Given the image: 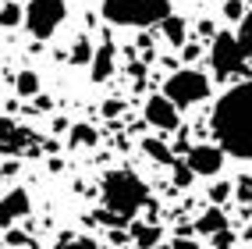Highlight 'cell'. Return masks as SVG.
<instances>
[{"instance_id":"cell-1","label":"cell","mask_w":252,"mask_h":249,"mask_svg":"<svg viewBox=\"0 0 252 249\" xmlns=\"http://www.w3.org/2000/svg\"><path fill=\"white\" fill-rule=\"evenodd\" d=\"M213 136L224 153L252 160V78L227 89L213 107Z\"/></svg>"},{"instance_id":"cell-2","label":"cell","mask_w":252,"mask_h":249,"mask_svg":"<svg viewBox=\"0 0 252 249\" xmlns=\"http://www.w3.org/2000/svg\"><path fill=\"white\" fill-rule=\"evenodd\" d=\"M99 192H103V207L114 213V217H121L125 224H128V221L149 203V189H146V181H142L135 171H128V168L107 171V175H103V185H99Z\"/></svg>"},{"instance_id":"cell-3","label":"cell","mask_w":252,"mask_h":249,"mask_svg":"<svg viewBox=\"0 0 252 249\" xmlns=\"http://www.w3.org/2000/svg\"><path fill=\"white\" fill-rule=\"evenodd\" d=\"M103 18L121 29H149L171 18V0H103Z\"/></svg>"},{"instance_id":"cell-4","label":"cell","mask_w":252,"mask_h":249,"mask_svg":"<svg viewBox=\"0 0 252 249\" xmlns=\"http://www.w3.org/2000/svg\"><path fill=\"white\" fill-rule=\"evenodd\" d=\"M163 96L171 100L178 110L181 107H195L199 100L210 96V78L203 71H195V68H181V71H174L163 82Z\"/></svg>"},{"instance_id":"cell-5","label":"cell","mask_w":252,"mask_h":249,"mask_svg":"<svg viewBox=\"0 0 252 249\" xmlns=\"http://www.w3.org/2000/svg\"><path fill=\"white\" fill-rule=\"evenodd\" d=\"M245 50L238 43L234 32H217L213 46H210V68L217 78H231V75H242L245 71Z\"/></svg>"},{"instance_id":"cell-6","label":"cell","mask_w":252,"mask_h":249,"mask_svg":"<svg viewBox=\"0 0 252 249\" xmlns=\"http://www.w3.org/2000/svg\"><path fill=\"white\" fill-rule=\"evenodd\" d=\"M68 14V0H29L25 4V29L36 39H50Z\"/></svg>"},{"instance_id":"cell-7","label":"cell","mask_w":252,"mask_h":249,"mask_svg":"<svg viewBox=\"0 0 252 249\" xmlns=\"http://www.w3.org/2000/svg\"><path fill=\"white\" fill-rule=\"evenodd\" d=\"M189 171L192 175H203V178H213V175H220L224 168V149L220 146H213V142H199L189 149Z\"/></svg>"},{"instance_id":"cell-8","label":"cell","mask_w":252,"mask_h":249,"mask_svg":"<svg viewBox=\"0 0 252 249\" xmlns=\"http://www.w3.org/2000/svg\"><path fill=\"white\" fill-rule=\"evenodd\" d=\"M146 125H153L157 132H174L178 125H181V118H178V107L167 100L163 93H157V96H149L146 100Z\"/></svg>"},{"instance_id":"cell-9","label":"cell","mask_w":252,"mask_h":249,"mask_svg":"<svg viewBox=\"0 0 252 249\" xmlns=\"http://www.w3.org/2000/svg\"><path fill=\"white\" fill-rule=\"evenodd\" d=\"M36 136H32L29 128L14 125L11 118H0V153H36Z\"/></svg>"},{"instance_id":"cell-10","label":"cell","mask_w":252,"mask_h":249,"mask_svg":"<svg viewBox=\"0 0 252 249\" xmlns=\"http://www.w3.org/2000/svg\"><path fill=\"white\" fill-rule=\"evenodd\" d=\"M29 210H32V199H29L25 189H11L7 196H0V231L14 221L29 217Z\"/></svg>"},{"instance_id":"cell-11","label":"cell","mask_w":252,"mask_h":249,"mask_svg":"<svg viewBox=\"0 0 252 249\" xmlns=\"http://www.w3.org/2000/svg\"><path fill=\"white\" fill-rule=\"evenodd\" d=\"M89 75H93V82H107V78L114 75V43H99V46L93 50Z\"/></svg>"},{"instance_id":"cell-12","label":"cell","mask_w":252,"mask_h":249,"mask_svg":"<svg viewBox=\"0 0 252 249\" xmlns=\"http://www.w3.org/2000/svg\"><path fill=\"white\" fill-rule=\"evenodd\" d=\"M195 231H199V235H210V239L220 235V231H227V213H224L220 207H210L203 217L195 221Z\"/></svg>"},{"instance_id":"cell-13","label":"cell","mask_w":252,"mask_h":249,"mask_svg":"<svg viewBox=\"0 0 252 249\" xmlns=\"http://www.w3.org/2000/svg\"><path fill=\"white\" fill-rule=\"evenodd\" d=\"M128 239L135 242L139 249H157V242H160V224H131L128 228Z\"/></svg>"},{"instance_id":"cell-14","label":"cell","mask_w":252,"mask_h":249,"mask_svg":"<svg viewBox=\"0 0 252 249\" xmlns=\"http://www.w3.org/2000/svg\"><path fill=\"white\" fill-rule=\"evenodd\" d=\"M142 153L149 160H157V164H171V168H174V149L167 146V142H160V139H153V136L142 139Z\"/></svg>"},{"instance_id":"cell-15","label":"cell","mask_w":252,"mask_h":249,"mask_svg":"<svg viewBox=\"0 0 252 249\" xmlns=\"http://www.w3.org/2000/svg\"><path fill=\"white\" fill-rule=\"evenodd\" d=\"M96 139H99V132H96L93 125H86V121L71 125V132H68V146H71V149H78V146H96Z\"/></svg>"},{"instance_id":"cell-16","label":"cell","mask_w":252,"mask_h":249,"mask_svg":"<svg viewBox=\"0 0 252 249\" xmlns=\"http://www.w3.org/2000/svg\"><path fill=\"white\" fill-rule=\"evenodd\" d=\"M160 25H163V36H167V43H171V46H185V36H189V25H185V22L178 18V14L163 18Z\"/></svg>"},{"instance_id":"cell-17","label":"cell","mask_w":252,"mask_h":249,"mask_svg":"<svg viewBox=\"0 0 252 249\" xmlns=\"http://www.w3.org/2000/svg\"><path fill=\"white\" fill-rule=\"evenodd\" d=\"M25 22V7L18 0H7V4H0V29H14Z\"/></svg>"},{"instance_id":"cell-18","label":"cell","mask_w":252,"mask_h":249,"mask_svg":"<svg viewBox=\"0 0 252 249\" xmlns=\"http://www.w3.org/2000/svg\"><path fill=\"white\" fill-rule=\"evenodd\" d=\"M14 93H18V96H39V75L36 71H18V75H14Z\"/></svg>"},{"instance_id":"cell-19","label":"cell","mask_w":252,"mask_h":249,"mask_svg":"<svg viewBox=\"0 0 252 249\" xmlns=\"http://www.w3.org/2000/svg\"><path fill=\"white\" fill-rule=\"evenodd\" d=\"M57 249H99V242L89 235H61Z\"/></svg>"},{"instance_id":"cell-20","label":"cell","mask_w":252,"mask_h":249,"mask_svg":"<svg viewBox=\"0 0 252 249\" xmlns=\"http://www.w3.org/2000/svg\"><path fill=\"white\" fill-rule=\"evenodd\" d=\"M231 196H234V185H231V181H213V185H210V203H213V207H224Z\"/></svg>"},{"instance_id":"cell-21","label":"cell","mask_w":252,"mask_h":249,"mask_svg":"<svg viewBox=\"0 0 252 249\" xmlns=\"http://www.w3.org/2000/svg\"><path fill=\"white\" fill-rule=\"evenodd\" d=\"M89 61H93V43L86 36H78L71 46V64H89Z\"/></svg>"},{"instance_id":"cell-22","label":"cell","mask_w":252,"mask_h":249,"mask_svg":"<svg viewBox=\"0 0 252 249\" xmlns=\"http://www.w3.org/2000/svg\"><path fill=\"white\" fill-rule=\"evenodd\" d=\"M238 43H242V50H245V57L252 61V11L242 18V29H238Z\"/></svg>"},{"instance_id":"cell-23","label":"cell","mask_w":252,"mask_h":249,"mask_svg":"<svg viewBox=\"0 0 252 249\" xmlns=\"http://www.w3.org/2000/svg\"><path fill=\"white\" fill-rule=\"evenodd\" d=\"M234 196L242 199L245 210H252V175H245L242 181H234Z\"/></svg>"},{"instance_id":"cell-24","label":"cell","mask_w":252,"mask_h":249,"mask_svg":"<svg viewBox=\"0 0 252 249\" xmlns=\"http://www.w3.org/2000/svg\"><path fill=\"white\" fill-rule=\"evenodd\" d=\"M245 14H249V11H245L242 0H224V18H227V22H242Z\"/></svg>"},{"instance_id":"cell-25","label":"cell","mask_w":252,"mask_h":249,"mask_svg":"<svg viewBox=\"0 0 252 249\" xmlns=\"http://www.w3.org/2000/svg\"><path fill=\"white\" fill-rule=\"evenodd\" d=\"M192 178H195V175L189 171V164H178V160H174V185L185 189V185H192Z\"/></svg>"},{"instance_id":"cell-26","label":"cell","mask_w":252,"mask_h":249,"mask_svg":"<svg viewBox=\"0 0 252 249\" xmlns=\"http://www.w3.org/2000/svg\"><path fill=\"white\" fill-rule=\"evenodd\" d=\"M213 249H234V235H231V231H220V235H213Z\"/></svg>"},{"instance_id":"cell-27","label":"cell","mask_w":252,"mask_h":249,"mask_svg":"<svg viewBox=\"0 0 252 249\" xmlns=\"http://www.w3.org/2000/svg\"><path fill=\"white\" fill-rule=\"evenodd\" d=\"M167 249H203V246H199L195 239H189V235H178L171 246H167Z\"/></svg>"},{"instance_id":"cell-28","label":"cell","mask_w":252,"mask_h":249,"mask_svg":"<svg viewBox=\"0 0 252 249\" xmlns=\"http://www.w3.org/2000/svg\"><path fill=\"white\" fill-rule=\"evenodd\" d=\"M121 110H125V100H107V104H103V114H107V118H117Z\"/></svg>"},{"instance_id":"cell-29","label":"cell","mask_w":252,"mask_h":249,"mask_svg":"<svg viewBox=\"0 0 252 249\" xmlns=\"http://www.w3.org/2000/svg\"><path fill=\"white\" fill-rule=\"evenodd\" d=\"M125 242H128V231H125V228H114V231H110V246L125 249Z\"/></svg>"},{"instance_id":"cell-30","label":"cell","mask_w":252,"mask_h":249,"mask_svg":"<svg viewBox=\"0 0 252 249\" xmlns=\"http://www.w3.org/2000/svg\"><path fill=\"white\" fill-rule=\"evenodd\" d=\"M181 50H185V61H195V57H199V46H195V43H189V46H181Z\"/></svg>"},{"instance_id":"cell-31","label":"cell","mask_w":252,"mask_h":249,"mask_svg":"<svg viewBox=\"0 0 252 249\" xmlns=\"http://www.w3.org/2000/svg\"><path fill=\"white\" fill-rule=\"evenodd\" d=\"M199 36H217V32H213V22H199Z\"/></svg>"},{"instance_id":"cell-32","label":"cell","mask_w":252,"mask_h":249,"mask_svg":"<svg viewBox=\"0 0 252 249\" xmlns=\"http://www.w3.org/2000/svg\"><path fill=\"white\" fill-rule=\"evenodd\" d=\"M14 171H18V160H7L4 168H0V175H4V178H7V175H14Z\"/></svg>"},{"instance_id":"cell-33","label":"cell","mask_w":252,"mask_h":249,"mask_svg":"<svg viewBox=\"0 0 252 249\" xmlns=\"http://www.w3.org/2000/svg\"><path fill=\"white\" fill-rule=\"evenodd\" d=\"M245 239H252V224H249V228H245Z\"/></svg>"},{"instance_id":"cell-34","label":"cell","mask_w":252,"mask_h":249,"mask_svg":"<svg viewBox=\"0 0 252 249\" xmlns=\"http://www.w3.org/2000/svg\"><path fill=\"white\" fill-rule=\"evenodd\" d=\"M0 181H4V175H0Z\"/></svg>"}]
</instances>
